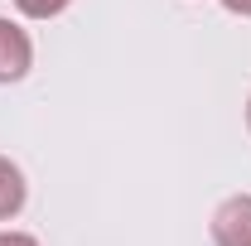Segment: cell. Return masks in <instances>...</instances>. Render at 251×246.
<instances>
[{
    "mask_svg": "<svg viewBox=\"0 0 251 246\" xmlns=\"http://www.w3.org/2000/svg\"><path fill=\"white\" fill-rule=\"evenodd\" d=\"M213 246H251V193H232V198L218 203Z\"/></svg>",
    "mask_w": 251,
    "mask_h": 246,
    "instance_id": "6da1fadb",
    "label": "cell"
},
{
    "mask_svg": "<svg viewBox=\"0 0 251 246\" xmlns=\"http://www.w3.org/2000/svg\"><path fill=\"white\" fill-rule=\"evenodd\" d=\"M34 68V44L15 20L0 15V82H20Z\"/></svg>",
    "mask_w": 251,
    "mask_h": 246,
    "instance_id": "7a4b0ae2",
    "label": "cell"
},
{
    "mask_svg": "<svg viewBox=\"0 0 251 246\" xmlns=\"http://www.w3.org/2000/svg\"><path fill=\"white\" fill-rule=\"evenodd\" d=\"M25 198H29V184H25L20 164L0 154V222H10V217L20 213V208H25Z\"/></svg>",
    "mask_w": 251,
    "mask_h": 246,
    "instance_id": "3957f363",
    "label": "cell"
},
{
    "mask_svg": "<svg viewBox=\"0 0 251 246\" xmlns=\"http://www.w3.org/2000/svg\"><path fill=\"white\" fill-rule=\"evenodd\" d=\"M73 0H15V10L20 15H29V20H53V15H63Z\"/></svg>",
    "mask_w": 251,
    "mask_h": 246,
    "instance_id": "277c9868",
    "label": "cell"
},
{
    "mask_svg": "<svg viewBox=\"0 0 251 246\" xmlns=\"http://www.w3.org/2000/svg\"><path fill=\"white\" fill-rule=\"evenodd\" d=\"M0 246H39V237H29V232H0Z\"/></svg>",
    "mask_w": 251,
    "mask_h": 246,
    "instance_id": "5b68a950",
    "label": "cell"
},
{
    "mask_svg": "<svg viewBox=\"0 0 251 246\" xmlns=\"http://www.w3.org/2000/svg\"><path fill=\"white\" fill-rule=\"evenodd\" d=\"M222 10H232V15H242V20H251V0H222Z\"/></svg>",
    "mask_w": 251,
    "mask_h": 246,
    "instance_id": "8992f818",
    "label": "cell"
},
{
    "mask_svg": "<svg viewBox=\"0 0 251 246\" xmlns=\"http://www.w3.org/2000/svg\"><path fill=\"white\" fill-rule=\"evenodd\" d=\"M247 130H251V97H247Z\"/></svg>",
    "mask_w": 251,
    "mask_h": 246,
    "instance_id": "52a82bcc",
    "label": "cell"
}]
</instances>
